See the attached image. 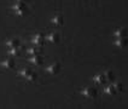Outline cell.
I'll list each match as a JSON object with an SVG mask.
<instances>
[{"label": "cell", "mask_w": 128, "mask_h": 109, "mask_svg": "<svg viewBox=\"0 0 128 109\" xmlns=\"http://www.w3.org/2000/svg\"><path fill=\"white\" fill-rule=\"evenodd\" d=\"M111 85L114 86V88L116 90V92H117V93L122 91V84L120 82V81H112V82H111Z\"/></svg>", "instance_id": "cell-17"}, {"label": "cell", "mask_w": 128, "mask_h": 109, "mask_svg": "<svg viewBox=\"0 0 128 109\" xmlns=\"http://www.w3.org/2000/svg\"><path fill=\"white\" fill-rule=\"evenodd\" d=\"M8 55L14 56V57H17L21 55V47H14V49H10L8 50Z\"/></svg>", "instance_id": "cell-16"}, {"label": "cell", "mask_w": 128, "mask_h": 109, "mask_svg": "<svg viewBox=\"0 0 128 109\" xmlns=\"http://www.w3.org/2000/svg\"><path fill=\"white\" fill-rule=\"evenodd\" d=\"M103 74H104V76H105L106 81H112V79H114V74H112L111 70H105Z\"/></svg>", "instance_id": "cell-18"}, {"label": "cell", "mask_w": 128, "mask_h": 109, "mask_svg": "<svg viewBox=\"0 0 128 109\" xmlns=\"http://www.w3.org/2000/svg\"><path fill=\"white\" fill-rule=\"evenodd\" d=\"M59 39H60V35H59L58 32H51L46 35V40L50 41V43H58Z\"/></svg>", "instance_id": "cell-7"}, {"label": "cell", "mask_w": 128, "mask_h": 109, "mask_svg": "<svg viewBox=\"0 0 128 109\" xmlns=\"http://www.w3.org/2000/svg\"><path fill=\"white\" fill-rule=\"evenodd\" d=\"M1 65H2L4 68H6V69H12L14 67V61L12 58H6V59H4V61L1 62Z\"/></svg>", "instance_id": "cell-13"}, {"label": "cell", "mask_w": 128, "mask_h": 109, "mask_svg": "<svg viewBox=\"0 0 128 109\" xmlns=\"http://www.w3.org/2000/svg\"><path fill=\"white\" fill-rule=\"evenodd\" d=\"M45 39H46V36L44 35L42 33H38V34H35V35L32 38V43L34 44L35 46L42 47L44 44H45Z\"/></svg>", "instance_id": "cell-4"}, {"label": "cell", "mask_w": 128, "mask_h": 109, "mask_svg": "<svg viewBox=\"0 0 128 109\" xmlns=\"http://www.w3.org/2000/svg\"><path fill=\"white\" fill-rule=\"evenodd\" d=\"M51 23L54 26V27H62L64 24V18L63 16H60V15H57V16H54V17H52L51 18Z\"/></svg>", "instance_id": "cell-8"}, {"label": "cell", "mask_w": 128, "mask_h": 109, "mask_svg": "<svg viewBox=\"0 0 128 109\" xmlns=\"http://www.w3.org/2000/svg\"><path fill=\"white\" fill-rule=\"evenodd\" d=\"M114 36L115 38H127L128 36V30L124 27H120L114 30Z\"/></svg>", "instance_id": "cell-6"}, {"label": "cell", "mask_w": 128, "mask_h": 109, "mask_svg": "<svg viewBox=\"0 0 128 109\" xmlns=\"http://www.w3.org/2000/svg\"><path fill=\"white\" fill-rule=\"evenodd\" d=\"M81 93H82V96L86 97V98H94V97H97L98 92H97V90H96L94 87L86 86L85 88L81 91Z\"/></svg>", "instance_id": "cell-3"}, {"label": "cell", "mask_w": 128, "mask_h": 109, "mask_svg": "<svg viewBox=\"0 0 128 109\" xmlns=\"http://www.w3.org/2000/svg\"><path fill=\"white\" fill-rule=\"evenodd\" d=\"M114 45L120 47V49H123V47H126L128 45V39L127 38H116L114 41Z\"/></svg>", "instance_id": "cell-9"}, {"label": "cell", "mask_w": 128, "mask_h": 109, "mask_svg": "<svg viewBox=\"0 0 128 109\" xmlns=\"http://www.w3.org/2000/svg\"><path fill=\"white\" fill-rule=\"evenodd\" d=\"M93 82L94 84H97V85H103L105 81H106V79H105V76H104V74L103 73H98V74H96L92 78Z\"/></svg>", "instance_id": "cell-10"}, {"label": "cell", "mask_w": 128, "mask_h": 109, "mask_svg": "<svg viewBox=\"0 0 128 109\" xmlns=\"http://www.w3.org/2000/svg\"><path fill=\"white\" fill-rule=\"evenodd\" d=\"M60 70V64L58 63V62H53V63H51L50 65H47L46 67V72L51 74V75H56L58 74Z\"/></svg>", "instance_id": "cell-5"}, {"label": "cell", "mask_w": 128, "mask_h": 109, "mask_svg": "<svg viewBox=\"0 0 128 109\" xmlns=\"http://www.w3.org/2000/svg\"><path fill=\"white\" fill-rule=\"evenodd\" d=\"M104 93H105V94H109V96H114V94H116L117 92H116V90L114 88V86L110 84L109 86H106L105 88H104Z\"/></svg>", "instance_id": "cell-15"}, {"label": "cell", "mask_w": 128, "mask_h": 109, "mask_svg": "<svg viewBox=\"0 0 128 109\" xmlns=\"http://www.w3.org/2000/svg\"><path fill=\"white\" fill-rule=\"evenodd\" d=\"M27 52H28L29 55L34 56V55H41V53H42V50H41V47H40V46H34V47L28 49Z\"/></svg>", "instance_id": "cell-14"}, {"label": "cell", "mask_w": 128, "mask_h": 109, "mask_svg": "<svg viewBox=\"0 0 128 109\" xmlns=\"http://www.w3.org/2000/svg\"><path fill=\"white\" fill-rule=\"evenodd\" d=\"M12 10L14 11V14L17 16H26L27 15V11H28V6L26 5V3H14V6H12Z\"/></svg>", "instance_id": "cell-1"}, {"label": "cell", "mask_w": 128, "mask_h": 109, "mask_svg": "<svg viewBox=\"0 0 128 109\" xmlns=\"http://www.w3.org/2000/svg\"><path fill=\"white\" fill-rule=\"evenodd\" d=\"M20 74H21L22 78H24V79L28 80V81H35L36 76H38L30 68H23L21 72H20Z\"/></svg>", "instance_id": "cell-2"}, {"label": "cell", "mask_w": 128, "mask_h": 109, "mask_svg": "<svg viewBox=\"0 0 128 109\" xmlns=\"http://www.w3.org/2000/svg\"><path fill=\"white\" fill-rule=\"evenodd\" d=\"M29 62L34 65H42L44 63V58L41 57V55H34L29 58Z\"/></svg>", "instance_id": "cell-11"}, {"label": "cell", "mask_w": 128, "mask_h": 109, "mask_svg": "<svg viewBox=\"0 0 128 109\" xmlns=\"http://www.w3.org/2000/svg\"><path fill=\"white\" fill-rule=\"evenodd\" d=\"M27 0H14V3H26Z\"/></svg>", "instance_id": "cell-19"}, {"label": "cell", "mask_w": 128, "mask_h": 109, "mask_svg": "<svg viewBox=\"0 0 128 109\" xmlns=\"http://www.w3.org/2000/svg\"><path fill=\"white\" fill-rule=\"evenodd\" d=\"M6 46L8 47V49L21 47V43H20V40H18V39H16V38H12V39H10V40H7V41H6Z\"/></svg>", "instance_id": "cell-12"}]
</instances>
